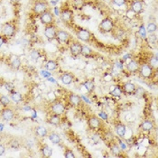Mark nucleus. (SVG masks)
<instances>
[{"instance_id": "1", "label": "nucleus", "mask_w": 158, "mask_h": 158, "mask_svg": "<svg viewBox=\"0 0 158 158\" xmlns=\"http://www.w3.org/2000/svg\"><path fill=\"white\" fill-rule=\"evenodd\" d=\"M16 34V25L14 22H6L3 24L1 29V35L6 39H11Z\"/></svg>"}, {"instance_id": "2", "label": "nucleus", "mask_w": 158, "mask_h": 158, "mask_svg": "<svg viewBox=\"0 0 158 158\" xmlns=\"http://www.w3.org/2000/svg\"><path fill=\"white\" fill-rule=\"evenodd\" d=\"M32 10L35 15H40L43 13L49 10V4L45 0H36L33 5Z\"/></svg>"}, {"instance_id": "3", "label": "nucleus", "mask_w": 158, "mask_h": 158, "mask_svg": "<svg viewBox=\"0 0 158 158\" xmlns=\"http://www.w3.org/2000/svg\"><path fill=\"white\" fill-rule=\"evenodd\" d=\"M114 28V22L110 17H106L101 20L100 24L98 25V29L102 33H110Z\"/></svg>"}, {"instance_id": "4", "label": "nucleus", "mask_w": 158, "mask_h": 158, "mask_svg": "<svg viewBox=\"0 0 158 158\" xmlns=\"http://www.w3.org/2000/svg\"><path fill=\"white\" fill-rule=\"evenodd\" d=\"M39 19L41 21V23L44 25H49V24H52L54 22V15L52 11H50V9L43 13L42 15H39Z\"/></svg>"}, {"instance_id": "5", "label": "nucleus", "mask_w": 158, "mask_h": 158, "mask_svg": "<svg viewBox=\"0 0 158 158\" xmlns=\"http://www.w3.org/2000/svg\"><path fill=\"white\" fill-rule=\"evenodd\" d=\"M138 72L140 73V75L144 78V79H150L153 76L154 73V69L148 64V63H145L143 65H141L139 67Z\"/></svg>"}, {"instance_id": "6", "label": "nucleus", "mask_w": 158, "mask_h": 158, "mask_svg": "<svg viewBox=\"0 0 158 158\" xmlns=\"http://www.w3.org/2000/svg\"><path fill=\"white\" fill-rule=\"evenodd\" d=\"M57 28L52 24L45 25L44 28V36L47 38L48 41H53L56 39V33H57Z\"/></svg>"}, {"instance_id": "7", "label": "nucleus", "mask_w": 158, "mask_h": 158, "mask_svg": "<svg viewBox=\"0 0 158 158\" xmlns=\"http://www.w3.org/2000/svg\"><path fill=\"white\" fill-rule=\"evenodd\" d=\"M76 35L78 37L79 40L82 41V42H85L88 43L90 41V38H91V34L89 30L84 29V28H78L77 31H76Z\"/></svg>"}, {"instance_id": "8", "label": "nucleus", "mask_w": 158, "mask_h": 158, "mask_svg": "<svg viewBox=\"0 0 158 158\" xmlns=\"http://www.w3.org/2000/svg\"><path fill=\"white\" fill-rule=\"evenodd\" d=\"M130 9L135 14L140 15L144 11V6L143 3L140 0H132L130 3Z\"/></svg>"}, {"instance_id": "9", "label": "nucleus", "mask_w": 158, "mask_h": 158, "mask_svg": "<svg viewBox=\"0 0 158 158\" xmlns=\"http://www.w3.org/2000/svg\"><path fill=\"white\" fill-rule=\"evenodd\" d=\"M51 110H52L53 114L61 116L65 111V106L60 101H56V102H53L51 105Z\"/></svg>"}, {"instance_id": "10", "label": "nucleus", "mask_w": 158, "mask_h": 158, "mask_svg": "<svg viewBox=\"0 0 158 158\" xmlns=\"http://www.w3.org/2000/svg\"><path fill=\"white\" fill-rule=\"evenodd\" d=\"M88 126L90 129L92 130H98L101 127V121L100 119L95 117V116H91L89 119H88Z\"/></svg>"}, {"instance_id": "11", "label": "nucleus", "mask_w": 158, "mask_h": 158, "mask_svg": "<svg viewBox=\"0 0 158 158\" xmlns=\"http://www.w3.org/2000/svg\"><path fill=\"white\" fill-rule=\"evenodd\" d=\"M1 118L4 121H11L15 118V113L11 109H9L8 107H6L5 109L1 110Z\"/></svg>"}, {"instance_id": "12", "label": "nucleus", "mask_w": 158, "mask_h": 158, "mask_svg": "<svg viewBox=\"0 0 158 158\" xmlns=\"http://www.w3.org/2000/svg\"><path fill=\"white\" fill-rule=\"evenodd\" d=\"M60 16H61V20L64 23H69L73 19V10L70 9V8H63V9H61V11L60 12Z\"/></svg>"}, {"instance_id": "13", "label": "nucleus", "mask_w": 158, "mask_h": 158, "mask_svg": "<svg viewBox=\"0 0 158 158\" xmlns=\"http://www.w3.org/2000/svg\"><path fill=\"white\" fill-rule=\"evenodd\" d=\"M71 38V35L68 32L64 31V30H57L56 33V40L59 41L60 43L62 44H67L69 42Z\"/></svg>"}, {"instance_id": "14", "label": "nucleus", "mask_w": 158, "mask_h": 158, "mask_svg": "<svg viewBox=\"0 0 158 158\" xmlns=\"http://www.w3.org/2000/svg\"><path fill=\"white\" fill-rule=\"evenodd\" d=\"M81 48H82V44H80L79 42H73L70 44V52L72 53V55L77 57L81 53Z\"/></svg>"}, {"instance_id": "15", "label": "nucleus", "mask_w": 158, "mask_h": 158, "mask_svg": "<svg viewBox=\"0 0 158 158\" xmlns=\"http://www.w3.org/2000/svg\"><path fill=\"white\" fill-rule=\"evenodd\" d=\"M121 88H122V91H123V93H126V94H127V95H130V94H133V93H135V89H136L135 85L134 83L129 82V81H128V82L124 83Z\"/></svg>"}, {"instance_id": "16", "label": "nucleus", "mask_w": 158, "mask_h": 158, "mask_svg": "<svg viewBox=\"0 0 158 158\" xmlns=\"http://www.w3.org/2000/svg\"><path fill=\"white\" fill-rule=\"evenodd\" d=\"M69 102L73 107H79L81 104L82 99H81V98L80 97L79 95L70 94V96H69Z\"/></svg>"}, {"instance_id": "17", "label": "nucleus", "mask_w": 158, "mask_h": 158, "mask_svg": "<svg viewBox=\"0 0 158 158\" xmlns=\"http://www.w3.org/2000/svg\"><path fill=\"white\" fill-rule=\"evenodd\" d=\"M115 129H116V133L118 134V135L119 137H124L125 136L126 132H127V127L123 123H120V122L117 123L116 126H115Z\"/></svg>"}, {"instance_id": "18", "label": "nucleus", "mask_w": 158, "mask_h": 158, "mask_svg": "<svg viewBox=\"0 0 158 158\" xmlns=\"http://www.w3.org/2000/svg\"><path fill=\"white\" fill-rule=\"evenodd\" d=\"M35 135L39 137H46L48 135V130L45 127L43 126H37L35 127Z\"/></svg>"}, {"instance_id": "19", "label": "nucleus", "mask_w": 158, "mask_h": 158, "mask_svg": "<svg viewBox=\"0 0 158 158\" xmlns=\"http://www.w3.org/2000/svg\"><path fill=\"white\" fill-rule=\"evenodd\" d=\"M60 80H61V81L63 84H65V85H70V84L73 81V74H71V73H62L61 75V77H60Z\"/></svg>"}, {"instance_id": "20", "label": "nucleus", "mask_w": 158, "mask_h": 158, "mask_svg": "<svg viewBox=\"0 0 158 158\" xmlns=\"http://www.w3.org/2000/svg\"><path fill=\"white\" fill-rule=\"evenodd\" d=\"M139 67H140L139 66V63L136 61H135V60L130 61L127 63V71L130 72V73H136V72H138Z\"/></svg>"}, {"instance_id": "21", "label": "nucleus", "mask_w": 158, "mask_h": 158, "mask_svg": "<svg viewBox=\"0 0 158 158\" xmlns=\"http://www.w3.org/2000/svg\"><path fill=\"white\" fill-rule=\"evenodd\" d=\"M141 128L143 131H146V132H149L151 131L153 128H154V123L151 120H144V121L141 123Z\"/></svg>"}, {"instance_id": "22", "label": "nucleus", "mask_w": 158, "mask_h": 158, "mask_svg": "<svg viewBox=\"0 0 158 158\" xmlns=\"http://www.w3.org/2000/svg\"><path fill=\"white\" fill-rule=\"evenodd\" d=\"M10 99L12 100L13 102L17 104V103H20L23 100V96H22V94L20 92L15 90V91L10 93Z\"/></svg>"}, {"instance_id": "23", "label": "nucleus", "mask_w": 158, "mask_h": 158, "mask_svg": "<svg viewBox=\"0 0 158 158\" xmlns=\"http://www.w3.org/2000/svg\"><path fill=\"white\" fill-rule=\"evenodd\" d=\"M49 140L51 141V143H52L53 145H59L61 143V136L60 135L55 133V132H52L48 135Z\"/></svg>"}, {"instance_id": "24", "label": "nucleus", "mask_w": 158, "mask_h": 158, "mask_svg": "<svg viewBox=\"0 0 158 158\" xmlns=\"http://www.w3.org/2000/svg\"><path fill=\"white\" fill-rule=\"evenodd\" d=\"M44 67L49 72H53L58 68V62L56 61H53V60H50L45 63Z\"/></svg>"}, {"instance_id": "25", "label": "nucleus", "mask_w": 158, "mask_h": 158, "mask_svg": "<svg viewBox=\"0 0 158 158\" xmlns=\"http://www.w3.org/2000/svg\"><path fill=\"white\" fill-rule=\"evenodd\" d=\"M41 153L44 157H51L52 155V149L47 145H44L41 148Z\"/></svg>"}, {"instance_id": "26", "label": "nucleus", "mask_w": 158, "mask_h": 158, "mask_svg": "<svg viewBox=\"0 0 158 158\" xmlns=\"http://www.w3.org/2000/svg\"><path fill=\"white\" fill-rule=\"evenodd\" d=\"M11 66L13 69L15 70H18L21 66V60L18 56L16 55H13L12 59H11Z\"/></svg>"}, {"instance_id": "27", "label": "nucleus", "mask_w": 158, "mask_h": 158, "mask_svg": "<svg viewBox=\"0 0 158 158\" xmlns=\"http://www.w3.org/2000/svg\"><path fill=\"white\" fill-rule=\"evenodd\" d=\"M146 32H147L148 34L152 35V34H155V33L156 32V30H157V25H156V23H154V22H150V23H148L147 26L146 27Z\"/></svg>"}, {"instance_id": "28", "label": "nucleus", "mask_w": 158, "mask_h": 158, "mask_svg": "<svg viewBox=\"0 0 158 158\" xmlns=\"http://www.w3.org/2000/svg\"><path fill=\"white\" fill-rule=\"evenodd\" d=\"M49 122H50V124H52L53 126H59L61 124V118L59 115L53 114L52 116H51Z\"/></svg>"}, {"instance_id": "29", "label": "nucleus", "mask_w": 158, "mask_h": 158, "mask_svg": "<svg viewBox=\"0 0 158 158\" xmlns=\"http://www.w3.org/2000/svg\"><path fill=\"white\" fill-rule=\"evenodd\" d=\"M10 103H11V99H10V98L7 97V96H6V95H2V96H0V104H1L4 108L8 107V106L10 105Z\"/></svg>"}, {"instance_id": "30", "label": "nucleus", "mask_w": 158, "mask_h": 158, "mask_svg": "<svg viewBox=\"0 0 158 158\" xmlns=\"http://www.w3.org/2000/svg\"><path fill=\"white\" fill-rule=\"evenodd\" d=\"M85 6V0H73V6L76 9H82Z\"/></svg>"}, {"instance_id": "31", "label": "nucleus", "mask_w": 158, "mask_h": 158, "mask_svg": "<svg viewBox=\"0 0 158 158\" xmlns=\"http://www.w3.org/2000/svg\"><path fill=\"white\" fill-rule=\"evenodd\" d=\"M81 55L85 56V57H89L92 54V50L89 48L87 45H83L82 44V48H81Z\"/></svg>"}, {"instance_id": "32", "label": "nucleus", "mask_w": 158, "mask_h": 158, "mask_svg": "<svg viewBox=\"0 0 158 158\" xmlns=\"http://www.w3.org/2000/svg\"><path fill=\"white\" fill-rule=\"evenodd\" d=\"M84 87L86 88V89H87V91H89V92H92L93 91V89H94V87H95V83H94V81H87L84 82Z\"/></svg>"}, {"instance_id": "33", "label": "nucleus", "mask_w": 158, "mask_h": 158, "mask_svg": "<svg viewBox=\"0 0 158 158\" xmlns=\"http://www.w3.org/2000/svg\"><path fill=\"white\" fill-rule=\"evenodd\" d=\"M113 87H114V89H113V90L110 91V94L113 95V96H120L122 93H123L121 87L118 85L113 86Z\"/></svg>"}, {"instance_id": "34", "label": "nucleus", "mask_w": 158, "mask_h": 158, "mask_svg": "<svg viewBox=\"0 0 158 158\" xmlns=\"http://www.w3.org/2000/svg\"><path fill=\"white\" fill-rule=\"evenodd\" d=\"M110 150H111V152H112L115 156H118L119 154L121 153L120 147H119L118 145H117V144H113L112 146H110Z\"/></svg>"}, {"instance_id": "35", "label": "nucleus", "mask_w": 158, "mask_h": 158, "mask_svg": "<svg viewBox=\"0 0 158 158\" xmlns=\"http://www.w3.org/2000/svg\"><path fill=\"white\" fill-rule=\"evenodd\" d=\"M153 69H157L158 67V60L157 56H154V57H151L150 60H149V63H148Z\"/></svg>"}, {"instance_id": "36", "label": "nucleus", "mask_w": 158, "mask_h": 158, "mask_svg": "<svg viewBox=\"0 0 158 158\" xmlns=\"http://www.w3.org/2000/svg\"><path fill=\"white\" fill-rule=\"evenodd\" d=\"M30 56H31L32 60L36 61V60H38V59L40 58V53H39V52H38L37 50H34V51H32V52H31Z\"/></svg>"}, {"instance_id": "37", "label": "nucleus", "mask_w": 158, "mask_h": 158, "mask_svg": "<svg viewBox=\"0 0 158 158\" xmlns=\"http://www.w3.org/2000/svg\"><path fill=\"white\" fill-rule=\"evenodd\" d=\"M139 35H140V36L142 37L143 39H146V29L144 24H142L139 27Z\"/></svg>"}, {"instance_id": "38", "label": "nucleus", "mask_w": 158, "mask_h": 158, "mask_svg": "<svg viewBox=\"0 0 158 158\" xmlns=\"http://www.w3.org/2000/svg\"><path fill=\"white\" fill-rule=\"evenodd\" d=\"M112 3H113L115 6H125V5L127 3V0H112Z\"/></svg>"}, {"instance_id": "39", "label": "nucleus", "mask_w": 158, "mask_h": 158, "mask_svg": "<svg viewBox=\"0 0 158 158\" xmlns=\"http://www.w3.org/2000/svg\"><path fill=\"white\" fill-rule=\"evenodd\" d=\"M64 156L66 158H74L75 157V155H74L73 150H71V149H66V150H65V153H64Z\"/></svg>"}, {"instance_id": "40", "label": "nucleus", "mask_w": 158, "mask_h": 158, "mask_svg": "<svg viewBox=\"0 0 158 158\" xmlns=\"http://www.w3.org/2000/svg\"><path fill=\"white\" fill-rule=\"evenodd\" d=\"M126 15H127V18H129V19H134L135 17V15H135V14L131 9H130V8L127 11Z\"/></svg>"}, {"instance_id": "41", "label": "nucleus", "mask_w": 158, "mask_h": 158, "mask_svg": "<svg viewBox=\"0 0 158 158\" xmlns=\"http://www.w3.org/2000/svg\"><path fill=\"white\" fill-rule=\"evenodd\" d=\"M14 88H15V87H14V85H13L12 83H6V84H5V89H6L8 92H10V93L14 91Z\"/></svg>"}, {"instance_id": "42", "label": "nucleus", "mask_w": 158, "mask_h": 158, "mask_svg": "<svg viewBox=\"0 0 158 158\" xmlns=\"http://www.w3.org/2000/svg\"><path fill=\"white\" fill-rule=\"evenodd\" d=\"M91 139H92V141H93L95 144H98V143L100 141V135L98 134H94L92 135Z\"/></svg>"}, {"instance_id": "43", "label": "nucleus", "mask_w": 158, "mask_h": 158, "mask_svg": "<svg viewBox=\"0 0 158 158\" xmlns=\"http://www.w3.org/2000/svg\"><path fill=\"white\" fill-rule=\"evenodd\" d=\"M10 146L12 148H14V149H17L20 146V144H19V142L17 140H13L12 142H11V144H10Z\"/></svg>"}, {"instance_id": "44", "label": "nucleus", "mask_w": 158, "mask_h": 158, "mask_svg": "<svg viewBox=\"0 0 158 158\" xmlns=\"http://www.w3.org/2000/svg\"><path fill=\"white\" fill-rule=\"evenodd\" d=\"M7 41V39L6 37H4L2 35H0V48L4 45V44Z\"/></svg>"}, {"instance_id": "45", "label": "nucleus", "mask_w": 158, "mask_h": 158, "mask_svg": "<svg viewBox=\"0 0 158 158\" xmlns=\"http://www.w3.org/2000/svg\"><path fill=\"white\" fill-rule=\"evenodd\" d=\"M99 117L102 118V119H104V120H107L108 119V115L105 113V112H103V111H101V112H99Z\"/></svg>"}, {"instance_id": "46", "label": "nucleus", "mask_w": 158, "mask_h": 158, "mask_svg": "<svg viewBox=\"0 0 158 158\" xmlns=\"http://www.w3.org/2000/svg\"><path fill=\"white\" fill-rule=\"evenodd\" d=\"M6 153V147L4 145H0V156H4Z\"/></svg>"}, {"instance_id": "47", "label": "nucleus", "mask_w": 158, "mask_h": 158, "mask_svg": "<svg viewBox=\"0 0 158 158\" xmlns=\"http://www.w3.org/2000/svg\"><path fill=\"white\" fill-rule=\"evenodd\" d=\"M42 74H43V76H45V77H48V76H50V73H47V72H42Z\"/></svg>"}, {"instance_id": "48", "label": "nucleus", "mask_w": 158, "mask_h": 158, "mask_svg": "<svg viewBox=\"0 0 158 158\" xmlns=\"http://www.w3.org/2000/svg\"><path fill=\"white\" fill-rule=\"evenodd\" d=\"M12 3H14V4H16V3H19L20 2V0H10Z\"/></svg>"}]
</instances>
